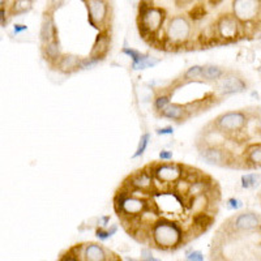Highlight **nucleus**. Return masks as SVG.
Returning <instances> with one entry per match:
<instances>
[{"mask_svg": "<svg viewBox=\"0 0 261 261\" xmlns=\"http://www.w3.org/2000/svg\"><path fill=\"white\" fill-rule=\"evenodd\" d=\"M187 243V232L184 231L183 226L176 221L161 218L151 223L149 234L150 247L165 252H172Z\"/></svg>", "mask_w": 261, "mask_h": 261, "instance_id": "f257e3e1", "label": "nucleus"}, {"mask_svg": "<svg viewBox=\"0 0 261 261\" xmlns=\"http://www.w3.org/2000/svg\"><path fill=\"white\" fill-rule=\"evenodd\" d=\"M167 18L166 9L157 6H144L139 4L137 12V29L144 41L150 45L154 38L162 36V27Z\"/></svg>", "mask_w": 261, "mask_h": 261, "instance_id": "f03ea898", "label": "nucleus"}, {"mask_svg": "<svg viewBox=\"0 0 261 261\" xmlns=\"http://www.w3.org/2000/svg\"><path fill=\"white\" fill-rule=\"evenodd\" d=\"M88 12V21L90 27L98 30L110 29L113 9L110 0H83Z\"/></svg>", "mask_w": 261, "mask_h": 261, "instance_id": "7ed1b4c3", "label": "nucleus"}, {"mask_svg": "<svg viewBox=\"0 0 261 261\" xmlns=\"http://www.w3.org/2000/svg\"><path fill=\"white\" fill-rule=\"evenodd\" d=\"M199 154L208 165L220 167H235L237 165V158L231 151H228L223 146L218 144H208L202 143L199 145Z\"/></svg>", "mask_w": 261, "mask_h": 261, "instance_id": "20e7f679", "label": "nucleus"}, {"mask_svg": "<svg viewBox=\"0 0 261 261\" xmlns=\"http://www.w3.org/2000/svg\"><path fill=\"white\" fill-rule=\"evenodd\" d=\"M248 122V116L244 111H228L217 116L212 125L216 132H222L226 135L241 134Z\"/></svg>", "mask_w": 261, "mask_h": 261, "instance_id": "39448f33", "label": "nucleus"}, {"mask_svg": "<svg viewBox=\"0 0 261 261\" xmlns=\"http://www.w3.org/2000/svg\"><path fill=\"white\" fill-rule=\"evenodd\" d=\"M243 27L244 25L232 13L220 16L214 22L217 38L220 39L221 45L237 41V38L243 34Z\"/></svg>", "mask_w": 261, "mask_h": 261, "instance_id": "423d86ee", "label": "nucleus"}, {"mask_svg": "<svg viewBox=\"0 0 261 261\" xmlns=\"http://www.w3.org/2000/svg\"><path fill=\"white\" fill-rule=\"evenodd\" d=\"M261 227V216L253 212L238 214L223 223L222 228L226 232H252Z\"/></svg>", "mask_w": 261, "mask_h": 261, "instance_id": "0eeeda50", "label": "nucleus"}, {"mask_svg": "<svg viewBox=\"0 0 261 261\" xmlns=\"http://www.w3.org/2000/svg\"><path fill=\"white\" fill-rule=\"evenodd\" d=\"M261 0H232V15L246 27L258 21Z\"/></svg>", "mask_w": 261, "mask_h": 261, "instance_id": "6e6552de", "label": "nucleus"}, {"mask_svg": "<svg viewBox=\"0 0 261 261\" xmlns=\"http://www.w3.org/2000/svg\"><path fill=\"white\" fill-rule=\"evenodd\" d=\"M145 169L154 179L166 183H175L181 178V163L151 162Z\"/></svg>", "mask_w": 261, "mask_h": 261, "instance_id": "1a4fd4ad", "label": "nucleus"}, {"mask_svg": "<svg viewBox=\"0 0 261 261\" xmlns=\"http://www.w3.org/2000/svg\"><path fill=\"white\" fill-rule=\"evenodd\" d=\"M216 88L217 92L221 95L237 94V93H242L247 89V83L239 74L225 73L220 80L217 81Z\"/></svg>", "mask_w": 261, "mask_h": 261, "instance_id": "9d476101", "label": "nucleus"}, {"mask_svg": "<svg viewBox=\"0 0 261 261\" xmlns=\"http://www.w3.org/2000/svg\"><path fill=\"white\" fill-rule=\"evenodd\" d=\"M111 46V32L110 29L99 30V34L95 37L94 43H93V47L90 50L89 57L92 59L97 60L98 63L103 60L107 57V54L110 51Z\"/></svg>", "mask_w": 261, "mask_h": 261, "instance_id": "9b49d317", "label": "nucleus"}, {"mask_svg": "<svg viewBox=\"0 0 261 261\" xmlns=\"http://www.w3.org/2000/svg\"><path fill=\"white\" fill-rule=\"evenodd\" d=\"M116 256L99 243H85L83 247V260L86 261L119 260Z\"/></svg>", "mask_w": 261, "mask_h": 261, "instance_id": "f8f14e48", "label": "nucleus"}, {"mask_svg": "<svg viewBox=\"0 0 261 261\" xmlns=\"http://www.w3.org/2000/svg\"><path fill=\"white\" fill-rule=\"evenodd\" d=\"M39 39H41L42 45H46L54 39H59V29H58L55 18H54V12L50 9H46V12L43 13Z\"/></svg>", "mask_w": 261, "mask_h": 261, "instance_id": "ddd939ff", "label": "nucleus"}, {"mask_svg": "<svg viewBox=\"0 0 261 261\" xmlns=\"http://www.w3.org/2000/svg\"><path fill=\"white\" fill-rule=\"evenodd\" d=\"M54 69L59 71L63 74H72L83 69V57L74 54H63Z\"/></svg>", "mask_w": 261, "mask_h": 261, "instance_id": "4468645a", "label": "nucleus"}, {"mask_svg": "<svg viewBox=\"0 0 261 261\" xmlns=\"http://www.w3.org/2000/svg\"><path fill=\"white\" fill-rule=\"evenodd\" d=\"M158 115L161 118L170 119V120H174L176 123H184L191 119L187 107H186V105L181 103H170L161 113H158Z\"/></svg>", "mask_w": 261, "mask_h": 261, "instance_id": "2eb2a0df", "label": "nucleus"}, {"mask_svg": "<svg viewBox=\"0 0 261 261\" xmlns=\"http://www.w3.org/2000/svg\"><path fill=\"white\" fill-rule=\"evenodd\" d=\"M214 216L209 212H197V213L192 214V227L195 228L197 237L202 234V232L208 231L209 228L214 225Z\"/></svg>", "mask_w": 261, "mask_h": 261, "instance_id": "dca6fc26", "label": "nucleus"}, {"mask_svg": "<svg viewBox=\"0 0 261 261\" xmlns=\"http://www.w3.org/2000/svg\"><path fill=\"white\" fill-rule=\"evenodd\" d=\"M42 55H43V59L50 64L51 68H54L58 60L63 55L60 39H54V41L48 42L46 45H42Z\"/></svg>", "mask_w": 261, "mask_h": 261, "instance_id": "f3484780", "label": "nucleus"}, {"mask_svg": "<svg viewBox=\"0 0 261 261\" xmlns=\"http://www.w3.org/2000/svg\"><path fill=\"white\" fill-rule=\"evenodd\" d=\"M244 167L258 169L261 167V144H251L244 150Z\"/></svg>", "mask_w": 261, "mask_h": 261, "instance_id": "a211bd4d", "label": "nucleus"}, {"mask_svg": "<svg viewBox=\"0 0 261 261\" xmlns=\"http://www.w3.org/2000/svg\"><path fill=\"white\" fill-rule=\"evenodd\" d=\"M226 73L225 69L217 65H204L202 67V79L208 81H218L223 74Z\"/></svg>", "mask_w": 261, "mask_h": 261, "instance_id": "6ab92c4d", "label": "nucleus"}, {"mask_svg": "<svg viewBox=\"0 0 261 261\" xmlns=\"http://www.w3.org/2000/svg\"><path fill=\"white\" fill-rule=\"evenodd\" d=\"M33 8V0H15L11 7V15H24Z\"/></svg>", "mask_w": 261, "mask_h": 261, "instance_id": "aec40b11", "label": "nucleus"}, {"mask_svg": "<svg viewBox=\"0 0 261 261\" xmlns=\"http://www.w3.org/2000/svg\"><path fill=\"white\" fill-rule=\"evenodd\" d=\"M205 16H206V8H205L204 4L199 3L196 4V6H192V8L188 11L187 17L190 18L192 22H199V21H201Z\"/></svg>", "mask_w": 261, "mask_h": 261, "instance_id": "412c9836", "label": "nucleus"}, {"mask_svg": "<svg viewBox=\"0 0 261 261\" xmlns=\"http://www.w3.org/2000/svg\"><path fill=\"white\" fill-rule=\"evenodd\" d=\"M170 103H171V94H169V93L161 90L154 99L155 111H157V113H161V111H162L165 107L169 106Z\"/></svg>", "mask_w": 261, "mask_h": 261, "instance_id": "4be33fe9", "label": "nucleus"}, {"mask_svg": "<svg viewBox=\"0 0 261 261\" xmlns=\"http://www.w3.org/2000/svg\"><path fill=\"white\" fill-rule=\"evenodd\" d=\"M123 54H125L127 57H129L132 59V68L135 69V67L140 64V63L143 62L144 59L146 58V54H141L140 51L135 50V48H129V47H124L122 50Z\"/></svg>", "mask_w": 261, "mask_h": 261, "instance_id": "5701e85b", "label": "nucleus"}, {"mask_svg": "<svg viewBox=\"0 0 261 261\" xmlns=\"http://www.w3.org/2000/svg\"><path fill=\"white\" fill-rule=\"evenodd\" d=\"M261 180V176L256 172H252V174H246V175L242 176V187L246 188V190H249V188H255L257 187L258 183Z\"/></svg>", "mask_w": 261, "mask_h": 261, "instance_id": "b1692460", "label": "nucleus"}, {"mask_svg": "<svg viewBox=\"0 0 261 261\" xmlns=\"http://www.w3.org/2000/svg\"><path fill=\"white\" fill-rule=\"evenodd\" d=\"M199 77H202V65H192L183 74L184 81H195Z\"/></svg>", "mask_w": 261, "mask_h": 261, "instance_id": "393cba45", "label": "nucleus"}, {"mask_svg": "<svg viewBox=\"0 0 261 261\" xmlns=\"http://www.w3.org/2000/svg\"><path fill=\"white\" fill-rule=\"evenodd\" d=\"M149 141H150V134H144L143 136H141V139H140V143H139V146H137V149H136V153L132 155V158L141 157V155L144 154V151L146 150V148H148Z\"/></svg>", "mask_w": 261, "mask_h": 261, "instance_id": "a878e982", "label": "nucleus"}, {"mask_svg": "<svg viewBox=\"0 0 261 261\" xmlns=\"http://www.w3.org/2000/svg\"><path fill=\"white\" fill-rule=\"evenodd\" d=\"M69 0H50L48 2V6L46 9H50V11H53V12H55L57 9L62 8V7H64L65 4L68 3Z\"/></svg>", "mask_w": 261, "mask_h": 261, "instance_id": "bb28decb", "label": "nucleus"}, {"mask_svg": "<svg viewBox=\"0 0 261 261\" xmlns=\"http://www.w3.org/2000/svg\"><path fill=\"white\" fill-rule=\"evenodd\" d=\"M226 206H227V209H230V211H238V209H241L242 206H243V202L239 199H234V197H232V199L227 200Z\"/></svg>", "mask_w": 261, "mask_h": 261, "instance_id": "cd10ccee", "label": "nucleus"}, {"mask_svg": "<svg viewBox=\"0 0 261 261\" xmlns=\"http://www.w3.org/2000/svg\"><path fill=\"white\" fill-rule=\"evenodd\" d=\"M95 235H97L98 239H101V241H107L109 238L113 237V235L110 234V231H109L106 227H102V226L95 230Z\"/></svg>", "mask_w": 261, "mask_h": 261, "instance_id": "c85d7f7f", "label": "nucleus"}, {"mask_svg": "<svg viewBox=\"0 0 261 261\" xmlns=\"http://www.w3.org/2000/svg\"><path fill=\"white\" fill-rule=\"evenodd\" d=\"M186 258L190 261H202L204 260V253L200 252V251H191V252H187Z\"/></svg>", "mask_w": 261, "mask_h": 261, "instance_id": "c756f323", "label": "nucleus"}, {"mask_svg": "<svg viewBox=\"0 0 261 261\" xmlns=\"http://www.w3.org/2000/svg\"><path fill=\"white\" fill-rule=\"evenodd\" d=\"M141 260H148V261H154L155 258L151 255L150 248H143L141 249Z\"/></svg>", "mask_w": 261, "mask_h": 261, "instance_id": "7c9ffc66", "label": "nucleus"}, {"mask_svg": "<svg viewBox=\"0 0 261 261\" xmlns=\"http://www.w3.org/2000/svg\"><path fill=\"white\" fill-rule=\"evenodd\" d=\"M195 0H174V3L178 8H186V7L191 6Z\"/></svg>", "mask_w": 261, "mask_h": 261, "instance_id": "2f4dec72", "label": "nucleus"}, {"mask_svg": "<svg viewBox=\"0 0 261 261\" xmlns=\"http://www.w3.org/2000/svg\"><path fill=\"white\" fill-rule=\"evenodd\" d=\"M28 30V27L27 25H21V24H16L15 27H13V33H15V36H18V34H21V33H24Z\"/></svg>", "mask_w": 261, "mask_h": 261, "instance_id": "473e14b6", "label": "nucleus"}, {"mask_svg": "<svg viewBox=\"0 0 261 261\" xmlns=\"http://www.w3.org/2000/svg\"><path fill=\"white\" fill-rule=\"evenodd\" d=\"M172 151H170V150H162V151H160V158L162 161H170V160H172Z\"/></svg>", "mask_w": 261, "mask_h": 261, "instance_id": "72a5a7b5", "label": "nucleus"}, {"mask_svg": "<svg viewBox=\"0 0 261 261\" xmlns=\"http://www.w3.org/2000/svg\"><path fill=\"white\" fill-rule=\"evenodd\" d=\"M157 134L158 135H162V136H165V135H172V134H174V128H172V127L158 128Z\"/></svg>", "mask_w": 261, "mask_h": 261, "instance_id": "f704fd0d", "label": "nucleus"}, {"mask_svg": "<svg viewBox=\"0 0 261 261\" xmlns=\"http://www.w3.org/2000/svg\"><path fill=\"white\" fill-rule=\"evenodd\" d=\"M110 221V217L106 216V217H102L101 220H99V225L102 226V227H107V222Z\"/></svg>", "mask_w": 261, "mask_h": 261, "instance_id": "c9c22d12", "label": "nucleus"}, {"mask_svg": "<svg viewBox=\"0 0 261 261\" xmlns=\"http://www.w3.org/2000/svg\"><path fill=\"white\" fill-rule=\"evenodd\" d=\"M222 2H223V0H208V3L211 4L212 7H217L218 4L222 3Z\"/></svg>", "mask_w": 261, "mask_h": 261, "instance_id": "e433bc0d", "label": "nucleus"}, {"mask_svg": "<svg viewBox=\"0 0 261 261\" xmlns=\"http://www.w3.org/2000/svg\"><path fill=\"white\" fill-rule=\"evenodd\" d=\"M6 2H7V0H0V7H4Z\"/></svg>", "mask_w": 261, "mask_h": 261, "instance_id": "4c0bfd02", "label": "nucleus"}, {"mask_svg": "<svg viewBox=\"0 0 261 261\" xmlns=\"http://www.w3.org/2000/svg\"><path fill=\"white\" fill-rule=\"evenodd\" d=\"M258 129H260V132H261V118H260V120H258Z\"/></svg>", "mask_w": 261, "mask_h": 261, "instance_id": "58836bf2", "label": "nucleus"}]
</instances>
